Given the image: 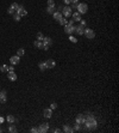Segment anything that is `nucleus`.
<instances>
[{"label": "nucleus", "instance_id": "obj_1", "mask_svg": "<svg viewBox=\"0 0 119 133\" xmlns=\"http://www.w3.org/2000/svg\"><path fill=\"white\" fill-rule=\"evenodd\" d=\"M85 125H86V127H87V128H89V129H94V128H96L98 122H96V120L94 119V116H93V115L88 114V115L86 116Z\"/></svg>", "mask_w": 119, "mask_h": 133}, {"label": "nucleus", "instance_id": "obj_2", "mask_svg": "<svg viewBox=\"0 0 119 133\" xmlns=\"http://www.w3.org/2000/svg\"><path fill=\"white\" fill-rule=\"evenodd\" d=\"M76 10H77V12H79L80 15H85V13H87V12H88V6H87V4L81 3V4H77Z\"/></svg>", "mask_w": 119, "mask_h": 133}, {"label": "nucleus", "instance_id": "obj_3", "mask_svg": "<svg viewBox=\"0 0 119 133\" xmlns=\"http://www.w3.org/2000/svg\"><path fill=\"white\" fill-rule=\"evenodd\" d=\"M83 34H85V36H86L87 39H89V40H93V39L95 37V33H94L92 29H85Z\"/></svg>", "mask_w": 119, "mask_h": 133}, {"label": "nucleus", "instance_id": "obj_4", "mask_svg": "<svg viewBox=\"0 0 119 133\" xmlns=\"http://www.w3.org/2000/svg\"><path fill=\"white\" fill-rule=\"evenodd\" d=\"M71 13H73V10L70 9V6H64V9L62 10V15H63L66 18L70 17V16H71Z\"/></svg>", "mask_w": 119, "mask_h": 133}, {"label": "nucleus", "instance_id": "obj_5", "mask_svg": "<svg viewBox=\"0 0 119 133\" xmlns=\"http://www.w3.org/2000/svg\"><path fill=\"white\" fill-rule=\"evenodd\" d=\"M20 17H24V16H28V11L25 10V7L24 6H22V5H19V7H18V10L16 11Z\"/></svg>", "mask_w": 119, "mask_h": 133}, {"label": "nucleus", "instance_id": "obj_6", "mask_svg": "<svg viewBox=\"0 0 119 133\" xmlns=\"http://www.w3.org/2000/svg\"><path fill=\"white\" fill-rule=\"evenodd\" d=\"M74 31H75V27H74V25H70V24H67V25H64V33H66V34H69V35H71Z\"/></svg>", "mask_w": 119, "mask_h": 133}, {"label": "nucleus", "instance_id": "obj_7", "mask_svg": "<svg viewBox=\"0 0 119 133\" xmlns=\"http://www.w3.org/2000/svg\"><path fill=\"white\" fill-rule=\"evenodd\" d=\"M85 121H86V116H85V115H82V114L76 115L75 122H77V123H80V125H85Z\"/></svg>", "mask_w": 119, "mask_h": 133}, {"label": "nucleus", "instance_id": "obj_8", "mask_svg": "<svg viewBox=\"0 0 119 133\" xmlns=\"http://www.w3.org/2000/svg\"><path fill=\"white\" fill-rule=\"evenodd\" d=\"M19 61H20V56H18V55H13V56H11L10 58V62H11V65H18L19 64Z\"/></svg>", "mask_w": 119, "mask_h": 133}, {"label": "nucleus", "instance_id": "obj_9", "mask_svg": "<svg viewBox=\"0 0 119 133\" xmlns=\"http://www.w3.org/2000/svg\"><path fill=\"white\" fill-rule=\"evenodd\" d=\"M49 131V123H42L41 126H39V128H38V132H41V133H45V132H48Z\"/></svg>", "mask_w": 119, "mask_h": 133}, {"label": "nucleus", "instance_id": "obj_10", "mask_svg": "<svg viewBox=\"0 0 119 133\" xmlns=\"http://www.w3.org/2000/svg\"><path fill=\"white\" fill-rule=\"evenodd\" d=\"M45 65H47V68H54V67L56 66V62H55V60L49 59V60L45 61Z\"/></svg>", "mask_w": 119, "mask_h": 133}, {"label": "nucleus", "instance_id": "obj_11", "mask_svg": "<svg viewBox=\"0 0 119 133\" xmlns=\"http://www.w3.org/2000/svg\"><path fill=\"white\" fill-rule=\"evenodd\" d=\"M83 31H85V27H82L81 24L79 27H75V33L77 35H83Z\"/></svg>", "mask_w": 119, "mask_h": 133}, {"label": "nucleus", "instance_id": "obj_12", "mask_svg": "<svg viewBox=\"0 0 119 133\" xmlns=\"http://www.w3.org/2000/svg\"><path fill=\"white\" fill-rule=\"evenodd\" d=\"M7 78L11 80V82H16L17 80V74L14 72H7Z\"/></svg>", "mask_w": 119, "mask_h": 133}, {"label": "nucleus", "instance_id": "obj_13", "mask_svg": "<svg viewBox=\"0 0 119 133\" xmlns=\"http://www.w3.org/2000/svg\"><path fill=\"white\" fill-rule=\"evenodd\" d=\"M43 114H44V116H45L47 119H50V117L52 116V110H51L50 108H47V109H44Z\"/></svg>", "mask_w": 119, "mask_h": 133}, {"label": "nucleus", "instance_id": "obj_14", "mask_svg": "<svg viewBox=\"0 0 119 133\" xmlns=\"http://www.w3.org/2000/svg\"><path fill=\"white\" fill-rule=\"evenodd\" d=\"M6 91L5 90H1V91H0V102H1V103H5L6 102Z\"/></svg>", "mask_w": 119, "mask_h": 133}, {"label": "nucleus", "instance_id": "obj_15", "mask_svg": "<svg viewBox=\"0 0 119 133\" xmlns=\"http://www.w3.org/2000/svg\"><path fill=\"white\" fill-rule=\"evenodd\" d=\"M71 17H73V21H74V22H80V21H81V15H80L79 12L71 13Z\"/></svg>", "mask_w": 119, "mask_h": 133}, {"label": "nucleus", "instance_id": "obj_16", "mask_svg": "<svg viewBox=\"0 0 119 133\" xmlns=\"http://www.w3.org/2000/svg\"><path fill=\"white\" fill-rule=\"evenodd\" d=\"M33 46H35L36 48H38V49H43L44 43H43V41H38V40H36V41L33 42Z\"/></svg>", "mask_w": 119, "mask_h": 133}, {"label": "nucleus", "instance_id": "obj_17", "mask_svg": "<svg viewBox=\"0 0 119 133\" xmlns=\"http://www.w3.org/2000/svg\"><path fill=\"white\" fill-rule=\"evenodd\" d=\"M52 16H54V19H55V21H57V22H58V21H60V19L63 17L62 12H56V11L52 13Z\"/></svg>", "mask_w": 119, "mask_h": 133}, {"label": "nucleus", "instance_id": "obj_18", "mask_svg": "<svg viewBox=\"0 0 119 133\" xmlns=\"http://www.w3.org/2000/svg\"><path fill=\"white\" fill-rule=\"evenodd\" d=\"M43 43L50 47V46L52 44V40H51L50 37H44V40H43Z\"/></svg>", "mask_w": 119, "mask_h": 133}, {"label": "nucleus", "instance_id": "obj_19", "mask_svg": "<svg viewBox=\"0 0 119 133\" xmlns=\"http://www.w3.org/2000/svg\"><path fill=\"white\" fill-rule=\"evenodd\" d=\"M5 120H7V122H10V123H13V122L16 121V117H14L13 115H7Z\"/></svg>", "mask_w": 119, "mask_h": 133}, {"label": "nucleus", "instance_id": "obj_20", "mask_svg": "<svg viewBox=\"0 0 119 133\" xmlns=\"http://www.w3.org/2000/svg\"><path fill=\"white\" fill-rule=\"evenodd\" d=\"M58 23H60L62 27H64V25H67V24H68V21H67V18H66V17H62V18L58 21Z\"/></svg>", "mask_w": 119, "mask_h": 133}, {"label": "nucleus", "instance_id": "obj_21", "mask_svg": "<svg viewBox=\"0 0 119 133\" xmlns=\"http://www.w3.org/2000/svg\"><path fill=\"white\" fill-rule=\"evenodd\" d=\"M47 12L50 13V15H52V13L55 12V6H48V7H47Z\"/></svg>", "mask_w": 119, "mask_h": 133}, {"label": "nucleus", "instance_id": "obj_22", "mask_svg": "<svg viewBox=\"0 0 119 133\" xmlns=\"http://www.w3.org/2000/svg\"><path fill=\"white\" fill-rule=\"evenodd\" d=\"M63 131H64V132H69V133L74 132V129H73V128H70L68 125H64V126H63Z\"/></svg>", "mask_w": 119, "mask_h": 133}, {"label": "nucleus", "instance_id": "obj_23", "mask_svg": "<svg viewBox=\"0 0 119 133\" xmlns=\"http://www.w3.org/2000/svg\"><path fill=\"white\" fill-rule=\"evenodd\" d=\"M25 54V50H24V48H19L18 50H17V55L18 56H23Z\"/></svg>", "mask_w": 119, "mask_h": 133}, {"label": "nucleus", "instance_id": "obj_24", "mask_svg": "<svg viewBox=\"0 0 119 133\" xmlns=\"http://www.w3.org/2000/svg\"><path fill=\"white\" fill-rule=\"evenodd\" d=\"M0 71L1 72H9V66L7 65H1L0 66Z\"/></svg>", "mask_w": 119, "mask_h": 133}, {"label": "nucleus", "instance_id": "obj_25", "mask_svg": "<svg viewBox=\"0 0 119 133\" xmlns=\"http://www.w3.org/2000/svg\"><path fill=\"white\" fill-rule=\"evenodd\" d=\"M20 18H22V17H20L17 12H14V13H13V19H14L16 22H19V21H20Z\"/></svg>", "mask_w": 119, "mask_h": 133}, {"label": "nucleus", "instance_id": "obj_26", "mask_svg": "<svg viewBox=\"0 0 119 133\" xmlns=\"http://www.w3.org/2000/svg\"><path fill=\"white\" fill-rule=\"evenodd\" d=\"M36 39H37L38 41H43V40H44V35H43L42 33H38L37 36H36Z\"/></svg>", "mask_w": 119, "mask_h": 133}, {"label": "nucleus", "instance_id": "obj_27", "mask_svg": "<svg viewBox=\"0 0 119 133\" xmlns=\"http://www.w3.org/2000/svg\"><path fill=\"white\" fill-rule=\"evenodd\" d=\"M9 132H11V133L17 132V127H16L14 125H11V126H10V128H9Z\"/></svg>", "mask_w": 119, "mask_h": 133}, {"label": "nucleus", "instance_id": "obj_28", "mask_svg": "<svg viewBox=\"0 0 119 133\" xmlns=\"http://www.w3.org/2000/svg\"><path fill=\"white\" fill-rule=\"evenodd\" d=\"M38 67H39L41 71H44V70L47 68V65H45V62H41V64L38 65Z\"/></svg>", "mask_w": 119, "mask_h": 133}, {"label": "nucleus", "instance_id": "obj_29", "mask_svg": "<svg viewBox=\"0 0 119 133\" xmlns=\"http://www.w3.org/2000/svg\"><path fill=\"white\" fill-rule=\"evenodd\" d=\"M14 12H16V10H14L12 6H10V7L7 9V13H9V15H13Z\"/></svg>", "mask_w": 119, "mask_h": 133}, {"label": "nucleus", "instance_id": "obj_30", "mask_svg": "<svg viewBox=\"0 0 119 133\" xmlns=\"http://www.w3.org/2000/svg\"><path fill=\"white\" fill-rule=\"evenodd\" d=\"M69 41H70V42H74V43H76V42H77V39L70 35V36H69Z\"/></svg>", "mask_w": 119, "mask_h": 133}, {"label": "nucleus", "instance_id": "obj_31", "mask_svg": "<svg viewBox=\"0 0 119 133\" xmlns=\"http://www.w3.org/2000/svg\"><path fill=\"white\" fill-rule=\"evenodd\" d=\"M80 126H81L80 123L75 122V125H74V128H73V129H74V131H80Z\"/></svg>", "mask_w": 119, "mask_h": 133}, {"label": "nucleus", "instance_id": "obj_32", "mask_svg": "<svg viewBox=\"0 0 119 133\" xmlns=\"http://www.w3.org/2000/svg\"><path fill=\"white\" fill-rule=\"evenodd\" d=\"M56 108H57V103H51V104H50V109H51V110H55Z\"/></svg>", "mask_w": 119, "mask_h": 133}, {"label": "nucleus", "instance_id": "obj_33", "mask_svg": "<svg viewBox=\"0 0 119 133\" xmlns=\"http://www.w3.org/2000/svg\"><path fill=\"white\" fill-rule=\"evenodd\" d=\"M48 6H55V1H54V0H48Z\"/></svg>", "mask_w": 119, "mask_h": 133}, {"label": "nucleus", "instance_id": "obj_34", "mask_svg": "<svg viewBox=\"0 0 119 133\" xmlns=\"http://www.w3.org/2000/svg\"><path fill=\"white\" fill-rule=\"evenodd\" d=\"M11 6H12V7H13V9H14L16 11H17V10H18V7H19V5H18L17 3H13V4L11 5Z\"/></svg>", "mask_w": 119, "mask_h": 133}, {"label": "nucleus", "instance_id": "obj_35", "mask_svg": "<svg viewBox=\"0 0 119 133\" xmlns=\"http://www.w3.org/2000/svg\"><path fill=\"white\" fill-rule=\"evenodd\" d=\"M9 72H14V65L9 66Z\"/></svg>", "mask_w": 119, "mask_h": 133}, {"label": "nucleus", "instance_id": "obj_36", "mask_svg": "<svg viewBox=\"0 0 119 133\" xmlns=\"http://www.w3.org/2000/svg\"><path fill=\"white\" fill-rule=\"evenodd\" d=\"M30 132H32V133H37V132H38V128L33 127V128H31V131H30Z\"/></svg>", "mask_w": 119, "mask_h": 133}, {"label": "nucleus", "instance_id": "obj_37", "mask_svg": "<svg viewBox=\"0 0 119 133\" xmlns=\"http://www.w3.org/2000/svg\"><path fill=\"white\" fill-rule=\"evenodd\" d=\"M76 7H77V4H71V6H70V9H71V10H75Z\"/></svg>", "mask_w": 119, "mask_h": 133}, {"label": "nucleus", "instance_id": "obj_38", "mask_svg": "<svg viewBox=\"0 0 119 133\" xmlns=\"http://www.w3.org/2000/svg\"><path fill=\"white\" fill-rule=\"evenodd\" d=\"M80 24H81L82 27H85V25H86V21H83V19H81V21H80Z\"/></svg>", "mask_w": 119, "mask_h": 133}, {"label": "nucleus", "instance_id": "obj_39", "mask_svg": "<svg viewBox=\"0 0 119 133\" xmlns=\"http://www.w3.org/2000/svg\"><path fill=\"white\" fill-rule=\"evenodd\" d=\"M51 132H54V133H58V132H61L58 128H54V129H51Z\"/></svg>", "mask_w": 119, "mask_h": 133}, {"label": "nucleus", "instance_id": "obj_40", "mask_svg": "<svg viewBox=\"0 0 119 133\" xmlns=\"http://www.w3.org/2000/svg\"><path fill=\"white\" fill-rule=\"evenodd\" d=\"M79 0H70V4H77Z\"/></svg>", "mask_w": 119, "mask_h": 133}, {"label": "nucleus", "instance_id": "obj_41", "mask_svg": "<svg viewBox=\"0 0 119 133\" xmlns=\"http://www.w3.org/2000/svg\"><path fill=\"white\" fill-rule=\"evenodd\" d=\"M5 121V117H3V116H0V123H3Z\"/></svg>", "mask_w": 119, "mask_h": 133}, {"label": "nucleus", "instance_id": "obj_42", "mask_svg": "<svg viewBox=\"0 0 119 133\" xmlns=\"http://www.w3.org/2000/svg\"><path fill=\"white\" fill-rule=\"evenodd\" d=\"M63 1H64V4H67V5L70 4V0H63Z\"/></svg>", "mask_w": 119, "mask_h": 133}, {"label": "nucleus", "instance_id": "obj_43", "mask_svg": "<svg viewBox=\"0 0 119 133\" xmlns=\"http://www.w3.org/2000/svg\"><path fill=\"white\" fill-rule=\"evenodd\" d=\"M68 24H70V25H74V21H73V19H70V21L68 22Z\"/></svg>", "mask_w": 119, "mask_h": 133}, {"label": "nucleus", "instance_id": "obj_44", "mask_svg": "<svg viewBox=\"0 0 119 133\" xmlns=\"http://www.w3.org/2000/svg\"><path fill=\"white\" fill-rule=\"evenodd\" d=\"M0 133H1V128H0Z\"/></svg>", "mask_w": 119, "mask_h": 133}]
</instances>
